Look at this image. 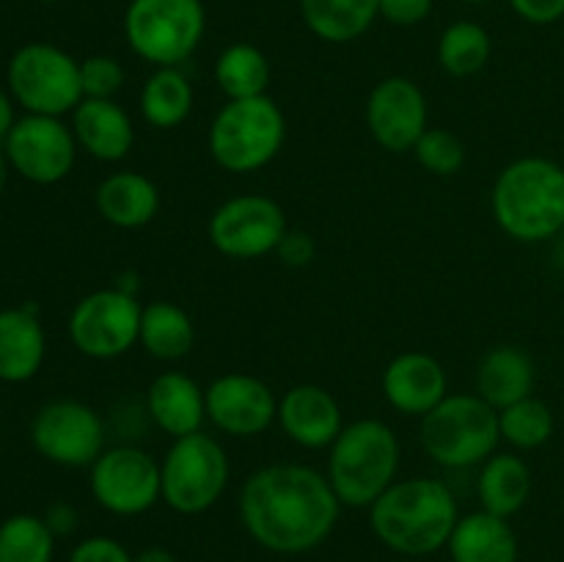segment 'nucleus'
<instances>
[{"instance_id": "obj_18", "label": "nucleus", "mask_w": 564, "mask_h": 562, "mask_svg": "<svg viewBox=\"0 0 564 562\" xmlns=\"http://www.w3.org/2000/svg\"><path fill=\"white\" fill-rule=\"evenodd\" d=\"M275 422L286 439L303 450H328L345 430L339 402L317 383H297L284 391Z\"/></svg>"}, {"instance_id": "obj_20", "label": "nucleus", "mask_w": 564, "mask_h": 562, "mask_svg": "<svg viewBox=\"0 0 564 562\" xmlns=\"http://www.w3.org/2000/svg\"><path fill=\"white\" fill-rule=\"evenodd\" d=\"M147 411L152 422L171 439L202 430L207 422V395L185 372H160L147 389Z\"/></svg>"}, {"instance_id": "obj_16", "label": "nucleus", "mask_w": 564, "mask_h": 562, "mask_svg": "<svg viewBox=\"0 0 564 562\" xmlns=\"http://www.w3.org/2000/svg\"><path fill=\"white\" fill-rule=\"evenodd\" d=\"M207 419L226 435L253 439L279 417V397L257 375L226 372L204 389Z\"/></svg>"}, {"instance_id": "obj_2", "label": "nucleus", "mask_w": 564, "mask_h": 562, "mask_svg": "<svg viewBox=\"0 0 564 562\" xmlns=\"http://www.w3.org/2000/svg\"><path fill=\"white\" fill-rule=\"evenodd\" d=\"M460 512L457 499L444 479L411 477L397 479L372 507V532L391 551L405 556H424L444 549L455 532Z\"/></svg>"}, {"instance_id": "obj_42", "label": "nucleus", "mask_w": 564, "mask_h": 562, "mask_svg": "<svg viewBox=\"0 0 564 562\" xmlns=\"http://www.w3.org/2000/svg\"><path fill=\"white\" fill-rule=\"evenodd\" d=\"M9 160H6V152H0V193H3L6 182H9Z\"/></svg>"}, {"instance_id": "obj_33", "label": "nucleus", "mask_w": 564, "mask_h": 562, "mask_svg": "<svg viewBox=\"0 0 564 562\" xmlns=\"http://www.w3.org/2000/svg\"><path fill=\"white\" fill-rule=\"evenodd\" d=\"M413 152H416L419 165L427 174L435 176L457 174L463 169V163H466V147H463V141L452 130H444V127H427V132L419 138Z\"/></svg>"}, {"instance_id": "obj_43", "label": "nucleus", "mask_w": 564, "mask_h": 562, "mask_svg": "<svg viewBox=\"0 0 564 562\" xmlns=\"http://www.w3.org/2000/svg\"><path fill=\"white\" fill-rule=\"evenodd\" d=\"M466 3H471V6H482V3H490V0H466Z\"/></svg>"}, {"instance_id": "obj_39", "label": "nucleus", "mask_w": 564, "mask_h": 562, "mask_svg": "<svg viewBox=\"0 0 564 562\" xmlns=\"http://www.w3.org/2000/svg\"><path fill=\"white\" fill-rule=\"evenodd\" d=\"M44 521H47V527L53 529V534H66V532H72V529H75L77 516H75V510H72L69 505H53V507H50V512H47V518H44Z\"/></svg>"}, {"instance_id": "obj_37", "label": "nucleus", "mask_w": 564, "mask_h": 562, "mask_svg": "<svg viewBox=\"0 0 564 562\" xmlns=\"http://www.w3.org/2000/svg\"><path fill=\"white\" fill-rule=\"evenodd\" d=\"M510 6L534 25H551L564 17V0H510Z\"/></svg>"}, {"instance_id": "obj_7", "label": "nucleus", "mask_w": 564, "mask_h": 562, "mask_svg": "<svg viewBox=\"0 0 564 562\" xmlns=\"http://www.w3.org/2000/svg\"><path fill=\"white\" fill-rule=\"evenodd\" d=\"M229 455L215 435L204 430L174 439L160 461L163 501L182 516L207 512L229 485Z\"/></svg>"}, {"instance_id": "obj_35", "label": "nucleus", "mask_w": 564, "mask_h": 562, "mask_svg": "<svg viewBox=\"0 0 564 562\" xmlns=\"http://www.w3.org/2000/svg\"><path fill=\"white\" fill-rule=\"evenodd\" d=\"M69 562H132L130 551L113 538H86L75 545Z\"/></svg>"}, {"instance_id": "obj_30", "label": "nucleus", "mask_w": 564, "mask_h": 562, "mask_svg": "<svg viewBox=\"0 0 564 562\" xmlns=\"http://www.w3.org/2000/svg\"><path fill=\"white\" fill-rule=\"evenodd\" d=\"M438 61L452 77H471L490 61V36L477 22H452L438 39Z\"/></svg>"}, {"instance_id": "obj_32", "label": "nucleus", "mask_w": 564, "mask_h": 562, "mask_svg": "<svg viewBox=\"0 0 564 562\" xmlns=\"http://www.w3.org/2000/svg\"><path fill=\"white\" fill-rule=\"evenodd\" d=\"M501 441L518 450H538L554 435V413L538 397H523L499 411Z\"/></svg>"}, {"instance_id": "obj_25", "label": "nucleus", "mask_w": 564, "mask_h": 562, "mask_svg": "<svg viewBox=\"0 0 564 562\" xmlns=\"http://www.w3.org/2000/svg\"><path fill=\"white\" fill-rule=\"evenodd\" d=\"M477 490L482 510L510 518L527 505L532 494V468L512 452H494L479 468Z\"/></svg>"}, {"instance_id": "obj_5", "label": "nucleus", "mask_w": 564, "mask_h": 562, "mask_svg": "<svg viewBox=\"0 0 564 562\" xmlns=\"http://www.w3.org/2000/svg\"><path fill=\"white\" fill-rule=\"evenodd\" d=\"M286 141V119L273 97L226 99L207 132V149L229 174H253L279 158Z\"/></svg>"}, {"instance_id": "obj_14", "label": "nucleus", "mask_w": 564, "mask_h": 562, "mask_svg": "<svg viewBox=\"0 0 564 562\" xmlns=\"http://www.w3.org/2000/svg\"><path fill=\"white\" fill-rule=\"evenodd\" d=\"M77 138L58 116L28 114L6 136V160L36 185H55L75 169Z\"/></svg>"}, {"instance_id": "obj_29", "label": "nucleus", "mask_w": 564, "mask_h": 562, "mask_svg": "<svg viewBox=\"0 0 564 562\" xmlns=\"http://www.w3.org/2000/svg\"><path fill=\"white\" fill-rule=\"evenodd\" d=\"M215 83L226 99L262 97L270 86V64L262 50L253 44H229L215 61Z\"/></svg>"}, {"instance_id": "obj_41", "label": "nucleus", "mask_w": 564, "mask_h": 562, "mask_svg": "<svg viewBox=\"0 0 564 562\" xmlns=\"http://www.w3.org/2000/svg\"><path fill=\"white\" fill-rule=\"evenodd\" d=\"M132 562H176V556L163 545H152V549H143L141 554L132 556Z\"/></svg>"}, {"instance_id": "obj_31", "label": "nucleus", "mask_w": 564, "mask_h": 562, "mask_svg": "<svg viewBox=\"0 0 564 562\" xmlns=\"http://www.w3.org/2000/svg\"><path fill=\"white\" fill-rule=\"evenodd\" d=\"M55 534L39 516H11L0 523V562H53Z\"/></svg>"}, {"instance_id": "obj_27", "label": "nucleus", "mask_w": 564, "mask_h": 562, "mask_svg": "<svg viewBox=\"0 0 564 562\" xmlns=\"http://www.w3.org/2000/svg\"><path fill=\"white\" fill-rule=\"evenodd\" d=\"M138 345L158 361H180L196 345V325L176 303L154 301L143 306Z\"/></svg>"}, {"instance_id": "obj_19", "label": "nucleus", "mask_w": 564, "mask_h": 562, "mask_svg": "<svg viewBox=\"0 0 564 562\" xmlns=\"http://www.w3.org/2000/svg\"><path fill=\"white\" fill-rule=\"evenodd\" d=\"M72 132L77 147L102 163H119L132 152L135 127L116 99H83L72 110Z\"/></svg>"}, {"instance_id": "obj_23", "label": "nucleus", "mask_w": 564, "mask_h": 562, "mask_svg": "<svg viewBox=\"0 0 564 562\" xmlns=\"http://www.w3.org/2000/svg\"><path fill=\"white\" fill-rule=\"evenodd\" d=\"M534 361L516 345L490 347L477 367V395L496 411L532 397Z\"/></svg>"}, {"instance_id": "obj_36", "label": "nucleus", "mask_w": 564, "mask_h": 562, "mask_svg": "<svg viewBox=\"0 0 564 562\" xmlns=\"http://www.w3.org/2000/svg\"><path fill=\"white\" fill-rule=\"evenodd\" d=\"M433 11V0H380V17L394 25H419Z\"/></svg>"}, {"instance_id": "obj_22", "label": "nucleus", "mask_w": 564, "mask_h": 562, "mask_svg": "<svg viewBox=\"0 0 564 562\" xmlns=\"http://www.w3.org/2000/svg\"><path fill=\"white\" fill-rule=\"evenodd\" d=\"M97 213L116 229H141L160 213V187L141 171H116L94 193Z\"/></svg>"}, {"instance_id": "obj_9", "label": "nucleus", "mask_w": 564, "mask_h": 562, "mask_svg": "<svg viewBox=\"0 0 564 562\" xmlns=\"http://www.w3.org/2000/svg\"><path fill=\"white\" fill-rule=\"evenodd\" d=\"M9 88L28 114L61 119L83 102L80 61L55 44H25L9 61Z\"/></svg>"}, {"instance_id": "obj_1", "label": "nucleus", "mask_w": 564, "mask_h": 562, "mask_svg": "<svg viewBox=\"0 0 564 562\" xmlns=\"http://www.w3.org/2000/svg\"><path fill=\"white\" fill-rule=\"evenodd\" d=\"M339 510L328 474L303 463L257 468L240 490V518L248 534L275 554L317 549L334 532Z\"/></svg>"}, {"instance_id": "obj_40", "label": "nucleus", "mask_w": 564, "mask_h": 562, "mask_svg": "<svg viewBox=\"0 0 564 562\" xmlns=\"http://www.w3.org/2000/svg\"><path fill=\"white\" fill-rule=\"evenodd\" d=\"M17 125L14 119V102L6 91H0V141H6V136L11 132V127Z\"/></svg>"}, {"instance_id": "obj_4", "label": "nucleus", "mask_w": 564, "mask_h": 562, "mask_svg": "<svg viewBox=\"0 0 564 562\" xmlns=\"http://www.w3.org/2000/svg\"><path fill=\"white\" fill-rule=\"evenodd\" d=\"M400 468V441L380 419H356L345 424L328 446V483L341 505L372 507Z\"/></svg>"}, {"instance_id": "obj_12", "label": "nucleus", "mask_w": 564, "mask_h": 562, "mask_svg": "<svg viewBox=\"0 0 564 562\" xmlns=\"http://www.w3.org/2000/svg\"><path fill=\"white\" fill-rule=\"evenodd\" d=\"M31 441L44 461L64 468H91L108 450L102 417L77 400H53L39 408L31 422Z\"/></svg>"}, {"instance_id": "obj_13", "label": "nucleus", "mask_w": 564, "mask_h": 562, "mask_svg": "<svg viewBox=\"0 0 564 562\" xmlns=\"http://www.w3.org/2000/svg\"><path fill=\"white\" fill-rule=\"evenodd\" d=\"M91 494L113 516H141L163 499L160 463L141 446H110L91 466Z\"/></svg>"}, {"instance_id": "obj_11", "label": "nucleus", "mask_w": 564, "mask_h": 562, "mask_svg": "<svg viewBox=\"0 0 564 562\" xmlns=\"http://www.w3.org/2000/svg\"><path fill=\"white\" fill-rule=\"evenodd\" d=\"M286 231L290 226L281 204L262 193L226 198L215 207L207 224L213 248L229 259H259L275 253Z\"/></svg>"}, {"instance_id": "obj_26", "label": "nucleus", "mask_w": 564, "mask_h": 562, "mask_svg": "<svg viewBox=\"0 0 564 562\" xmlns=\"http://www.w3.org/2000/svg\"><path fill=\"white\" fill-rule=\"evenodd\" d=\"M308 31L330 44L356 42L380 17V0H301Z\"/></svg>"}, {"instance_id": "obj_8", "label": "nucleus", "mask_w": 564, "mask_h": 562, "mask_svg": "<svg viewBox=\"0 0 564 562\" xmlns=\"http://www.w3.org/2000/svg\"><path fill=\"white\" fill-rule=\"evenodd\" d=\"M204 28L202 0H132L124 14L127 44L154 66H180L191 58Z\"/></svg>"}, {"instance_id": "obj_6", "label": "nucleus", "mask_w": 564, "mask_h": 562, "mask_svg": "<svg viewBox=\"0 0 564 562\" xmlns=\"http://www.w3.org/2000/svg\"><path fill=\"white\" fill-rule=\"evenodd\" d=\"M501 441L499 411L474 395H446L422 417V446L438 466H482Z\"/></svg>"}, {"instance_id": "obj_3", "label": "nucleus", "mask_w": 564, "mask_h": 562, "mask_svg": "<svg viewBox=\"0 0 564 562\" xmlns=\"http://www.w3.org/2000/svg\"><path fill=\"white\" fill-rule=\"evenodd\" d=\"M490 213L518 242H543L564 229V169L549 158H518L490 191Z\"/></svg>"}, {"instance_id": "obj_38", "label": "nucleus", "mask_w": 564, "mask_h": 562, "mask_svg": "<svg viewBox=\"0 0 564 562\" xmlns=\"http://www.w3.org/2000/svg\"><path fill=\"white\" fill-rule=\"evenodd\" d=\"M275 253H279L286 264H292V268H303V264H308L314 259L317 246H314L312 237L303 235V231H286Z\"/></svg>"}, {"instance_id": "obj_17", "label": "nucleus", "mask_w": 564, "mask_h": 562, "mask_svg": "<svg viewBox=\"0 0 564 562\" xmlns=\"http://www.w3.org/2000/svg\"><path fill=\"white\" fill-rule=\"evenodd\" d=\"M380 389L394 411L422 419L449 395V378L438 358L411 350L400 353L386 364Z\"/></svg>"}, {"instance_id": "obj_28", "label": "nucleus", "mask_w": 564, "mask_h": 562, "mask_svg": "<svg viewBox=\"0 0 564 562\" xmlns=\"http://www.w3.org/2000/svg\"><path fill=\"white\" fill-rule=\"evenodd\" d=\"M193 99L196 94L180 66H158L143 83L138 108L147 125L158 130H174L191 116Z\"/></svg>"}, {"instance_id": "obj_34", "label": "nucleus", "mask_w": 564, "mask_h": 562, "mask_svg": "<svg viewBox=\"0 0 564 562\" xmlns=\"http://www.w3.org/2000/svg\"><path fill=\"white\" fill-rule=\"evenodd\" d=\"M124 66L113 55H88L80 61L83 99H113L124 86Z\"/></svg>"}, {"instance_id": "obj_21", "label": "nucleus", "mask_w": 564, "mask_h": 562, "mask_svg": "<svg viewBox=\"0 0 564 562\" xmlns=\"http://www.w3.org/2000/svg\"><path fill=\"white\" fill-rule=\"evenodd\" d=\"M47 339L36 306L0 312V380L25 383L42 369Z\"/></svg>"}, {"instance_id": "obj_10", "label": "nucleus", "mask_w": 564, "mask_h": 562, "mask_svg": "<svg viewBox=\"0 0 564 562\" xmlns=\"http://www.w3.org/2000/svg\"><path fill=\"white\" fill-rule=\"evenodd\" d=\"M143 306L124 287L94 290L69 314V339L77 353L97 361L124 356L138 345Z\"/></svg>"}, {"instance_id": "obj_24", "label": "nucleus", "mask_w": 564, "mask_h": 562, "mask_svg": "<svg viewBox=\"0 0 564 562\" xmlns=\"http://www.w3.org/2000/svg\"><path fill=\"white\" fill-rule=\"evenodd\" d=\"M452 562H518V538L507 518L488 510L457 521L449 538Z\"/></svg>"}, {"instance_id": "obj_15", "label": "nucleus", "mask_w": 564, "mask_h": 562, "mask_svg": "<svg viewBox=\"0 0 564 562\" xmlns=\"http://www.w3.org/2000/svg\"><path fill=\"white\" fill-rule=\"evenodd\" d=\"M367 127L386 152H413L430 127L427 97L411 77H386L367 99Z\"/></svg>"}, {"instance_id": "obj_44", "label": "nucleus", "mask_w": 564, "mask_h": 562, "mask_svg": "<svg viewBox=\"0 0 564 562\" xmlns=\"http://www.w3.org/2000/svg\"><path fill=\"white\" fill-rule=\"evenodd\" d=\"M42 3H55V0H42Z\"/></svg>"}]
</instances>
